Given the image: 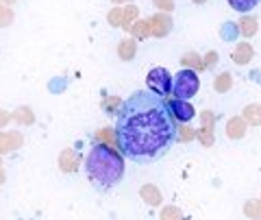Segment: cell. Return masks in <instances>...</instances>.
Returning a JSON list of instances; mask_svg holds the SVG:
<instances>
[{"label":"cell","instance_id":"cell-5","mask_svg":"<svg viewBox=\"0 0 261 220\" xmlns=\"http://www.w3.org/2000/svg\"><path fill=\"white\" fill-rule=\"evenodd\" d=\"M172 31V18L166 13H157L150 18V33L154 37H166Z\"/></svg>","mask_w":261,"mask_h":220},{"label":"cell","instance_id":"cell-28","mask_svg":"<svg viewBox=\"0 0 261 220\" xmlns=\"http://www.w3.org/2000/svg\"><path fill=\"white\" fill-rule=\"evenodd\" d=\"M9 113H7V111H3V109H0V129H3L5 125H7V122H9Z\"/></svg>","mask_w":261,"mask_h":220},{"label":"cell","instance_id":"cell-3","mask_svg":"<svg viewBox=\"0 0 261 220\" xmlns=\"http://www.w3.org/2000/svg\"><path fill=\"white\" fill-rule=\"evenodd\" d=\"M200 87V79L196 75V70L192 68H183L178 75L172 79V94L178 101H190L198 94Z\"/></svg>","mask_w":261,"mask_h":220},{"label":"cell","instance_id":"cell-26","mask_svg":"<svg viewBox=\"0 0 261 220\" xmlns=\"http://www.w3.org/2000/svg\"><path fill=\"white\" fill-rule=\"evenodd\" d=\"M152 5L161 11H168V13L174 9V0H152Z\"/></svg>","mask_w":261,"mask_h":220},{"label":"cell","instance_id":"cell-23","mask_svg":"<svg viewBox=\"0 0 261 220\" xmlns=\"http://www.w3.org/2000/svg\"><path fill=\"white\" fill-rule=\"evenodd\" d=\"M13 118L18 120L20 125H33V120H35V118H33V113H31V109H29V107H22V109H18V113H15Z\"/></svg>","mask_w":261,"mask_h":220},{"label":"cell","instance_id":"cell-29","mask_svg":"<svg viewBox=\"0 0 261 220\" xmlns=\"http://www.w3.org/2000/svg\"><path fill=\"white\" fill-rule=\"evenodd\" d=\"M116 105H122L118 99H109V101H105V109H111V107H116Z\"/></svg>","mask_w":261,"mask_h":220},{"label":"cell","instance_id":"cell-6","mask_svg":"<svg viewBox=\"0 0 261 220\" xmlns=\"http://www.w3.org/2000/svg\"><path fill=\"white\" fill-rule=\"evenodd\" d=\"M170 105V111H172V116L176 120H181V122H190L194 116H196V109L192 107L187 101H172V103H168Z\"/></svg>","mask_w":261,"mask_h":220},{"label":"cell","instance_id":"cell-17","mask_svg":"<svg viewBox=\"0 0 261 220\" xmlns=\"http://www.w3.org/2000/svg\"><path fill=\"white\" fill-rule=\"evenodd\" d=\"M259 3H261V0H228V5H231L235 11H240V13L250 11L252 7H257Z\"/></svg>","mask_w":261,"mask_h":220},{"label":"cell","instance_id":"cell-18","mask_svg":"<svg viewBox=\"0 0 261 220\" xmlns=\"http://www.w3.org/2000/svg\"><path fill=\"white\" fill-rule=\"evenodd\" d=\"M242 35L244 37H252V35H255L257 33V20L255 18H248V15H246V18H242Z\"/></svg>","mask_w":261,"mask_h":220},{"label":"cell","instance_id":"cell-13","mask_svg":"<svg viewBox=\"0 0 261 220\" xmlns=\"http://www.w3.org/2000/svg\"><path fill=\"white\" fill-rule=\"evenodd\" d=\"M130 37L133 39H146L150 33V20H137L133 22V27H130Z\"/></svg>","mask_w":261,"mask_h":220},{"label":"cell","instance_id":"cell-1","mask_svg":"<svg viewBox=\"0 0 261 220\" xmlns=\"http://www.w3.org/2000/svg\"><path fill=\"white\" fill-rule=\"evenodd\" d=\"M178 140V125L166 96L152 89H137L120 105L116 142L120 153L140 166L168 155Z\"/></svg>","mask_w":261,"mask_h":220},{"label":"cell","instance_id":"cell-25","mask_svg":"<svg viewBox=\"0 0 261 220\" xmlns=\"http://www.w3.org/2000/svg\"><path fill=\"white\" fill-rule=\"evenodd\" d=\"M107 20H109L111 27H122V9L120 7H113V9L109 11V15H107Z\"/></svg>","mask_w":261,"mask_h":220},{"label":"cell","instance_id":"cell-19","mask_svg":"<svg viewBox=\"0 0 261 220\" xmlns=\"http://www.w3.org/2000/svg\"><path fill=\"white\" fill-rule=\"evenodd\" d=\"M244 214L248 218L261 220V201H248L246 205H244Z\"/></svg>","mask_w":261,"mask_h":220},{"label":"cell","instance_id":"cell-33","mask_svg":"<svg viewBox=\"0 0 261 220\" xmlns=\"http://www.w3.org/2000/svg\"><path fill=\"white\" fill-rule=\"evenodd\" d=\"M3 3H9V5H13V3H15V0H3Z\"/></svg>","mask_w":261,"mask_h":220},{"label":"cell","instance_id":"cell-24","mask_svg":"<svg viewBox=\"0 0 261 220\" xmlns=\"http://www.w3.org/2000/svg\"><path fill=\"white\" fill-rule=\"evenodd\" d=\"M11 20H13V11L0 3V27H9Z\"/></svg>","mask_w":261,"mask_h":220},{"label":"cell","instance_id":"cell-15","mask_svg":"<svg viewBox=\"0 0 261 220\" xmlns=\"http://www.w3.org/2000/svg\"><path fill=\"white\" fill-rule=\"evenodd\" d=\"M137 15H140V9L137 7H124L122 9V29L124 31H130V27H133V22L137 20Z\"/></svg>","mask_w":261,"mask_h":220},{"label":"cell","instance_id":"cell-10","mask_svg":"<svg viewBox=\"0 0 261 220\" xmlns=\"http://www.w3.org/2000/svg\"><path fill=\"white\" fill-rule=\"evenodd\" d=\"M22 146V135L20 133H0V153H9L13 149Z\"/></svg>","mask_w":261,"mask_h":220},{"label":"cell","instance_id":"cell-4","mask_svg":"<svg viewBox=\"0 0 261 220\" xmlns=\"http://www.w3.org/2000/svg\"><path fill=\"white\" fill-rule=\"evenodd\" d=\"M146 85L152 92H157L161 96H168L172 92V75L166 68H152L148 75H146Z\"/></svg>","mask_w":261,"mask_h":220},{"label":"cell","instance_id":"cell-16","mask_svg":"<svg viewBox=\"0 0 261 220\" xmlns=\"http://www.w3.org/2000/svg\"><path fill=\"white\" fill-rule=\"evenodd\" d=\"M233 87V77L228 75V72H224V75H220V77H216V81H214V89L216 92H228V89Z\"/></svg>","mask_w":261,"mask_h":220},{"label":"cell","instance_id":"cell-27","mask_svg":"<svg viewBox=\"0 0 261 220\" xmlns=\"http://www.w3.org/2000/svg\"><path fill=\"white\" fill-rule=\"evenodd\" d=\"M178 137H181V140H185V142H190L192 137H194L192 129H181V131H178Z\"/></svg>","mask_w":261,"mask_h":220},{"label":"cell","instance_id":"cell-2","mask_svg":"<svg viewBox=\"0 0 261 220\" xmlns=\"http://www.w3.org/2000/svg\"><path fill=\"white\" fill-rule=\"evenodd\" d=\"M87 179L96 190L107 192L116 187L124 177V161L120 153L113 151L109 144H94L85 159Z\"/></svg>","mask_w":261,"mask_h":220},{"label":"cell","instance_id":"cell-7","mask_svg":"<svg viewBox=\"0 0 261 220\" xmlns=\"http://www.w3.org/2000/svg\"><path fill=\"white\" fill-rule=\"evenodd\" d=\"M140 197L144 199L146 205H150V207H157V205H161V201H163L161 192H159V190H157V187H154L152 183H148V185H142Z\"/></svg>","mask_w":261,"mask_h":220},{"label":"cell","instance_id":"cell-20","mask_svg":"<svg viewBox=\"0 0 261 220\" xmlns=\"http://www.w3.org/2000/svg\"><path fill=\"white\" fill-rule=\"evenodd\" d=\"M161 220H183V214L178 207H163L161 209Z\"/></svg>","mask_w":261,"mask_h":220},{"label":"cell","instance_id":"cell-12","mask_svg":"<svg viewBox=\"0 0 261 220\" xmlns=\"http://www.w3.org/2000/svg\"><path fill=\"white\" fill-rule=\"evenodd\" d=\"M252 59V46L248 42H242L235 46V53H233V61L240 63V66H244V63H248Z\"/></svg>","mask_w":261,"mask_h":220},{"label":"cell","instance_id":"cell-14","mask_svg":"<svg viewBox=\"0 0 261 220\" xmlns=\"http://www.w3.org/2000/svg\"><path fill=\"white\" fill-rule=\"evenodd\" d=\"M244 120H246V125L259 127L261 125V105H248V107L244 109Z\"/></svg>","mask_w":261,"mask_h":220},{"label":"cell","instance_id":"cell-22","mask_svg":"<svg viewBox=\"0 0 261 220\" xmlns=\"http://www.w3.org/2000/svg\"><path fill=\"white\" fill-rule=\"evenodd\" d=\"M198 140H200L202 146H211V144H214V129H211V127H202L198 131Z\"/></svg>","mask_w":261,"mask_h":220},{"label":"cell","instance_id":"cell-8","mask_svg":"<svg viewBox=\"0 0 261 220\" xmlns=\"http://www.w3.org/2000/svg\"><path fill=\"white\" fill-rule=\"evenodd\" d=\"M59 168L63 170V173H74V170L79 168V157L72 149H65L59 155Z\"/></svg>","mask_w":261,"mask_h":220},{"label":"cell","instance_id":"cell-30","mask_svg":"<svg viewBox=\"0 0 261 220\" xmlns=\"http://www.w3.org/2000/svg\"><path fill=\"white\" fill-rule=\"evenodd\" d=\"M5 183V166H3V161H0V185Z\"/></svg>","mask_w":261,"mask_h":220},{"label":"cell","instance_id":"cell-31","mask_svg":"<svg viewBox=\"0 0 261 220\" xmlns=\"http://www.w3.org/2000/svg\"><path fill=\"white\" fill-rule=\"evenodd\" d=\"M113 5H122V3H130V0H111Z\"/></svg>","mask_w":261,"mask_h":220},{"label":"cell","instance_id":"cell-9","mask_svg":"<svg viewBox=\"0 0 261 220\" xmlns=\"http://www.w3.org/2000/svg\"><path fill=\"white\" fill-rule=\"evenodd\" d=\"M137 53V42L133 37H126V39H120L118 44V57L122 61H130Z\"/></svg>","mask_w":261,"mask_h":220},{"label":"cell","instance_id":"cell-21","mask_svg":"<svg viewBox=\"0 0 261 220\" xmlns=\"http://www.w3.org/2000/svg\"><path fill=\"white\" fill-rule=\"evenodd\" d=\"M181 63H183V66H194V68H205V63H202V59H200V57L198 55H196V53H187L185 57H183V59H181Z\"/></svg>","mask_w":261,"mask_h":220},{"label":"cell","instance_id":"cell-32","mask_svg":"<svg viewBox=\"0 0 261 220\" xmlns=\"http://www.w3.org/2000/svg\"><path fill=\"white\" fill-rule=\"evenodd\" d=\"M194 5H202V3H207V0H192Z\"/></svg>","mask_w":261,"mask_h":220},{"label":"cell","instance_id":"cell-11","mask_svg":"<svg viewBox=\"0 0 261 220\" xmlns=\"http://www.w3.org/2000/svg\"><path fill=\"white\" fill-rule=\"evenodd\" d=\"M246 133V120L244 118H231L226 125V135L231 137V140H240Z\"/></svg>","mask_w":261,"mask_h":220}]
</instances>
